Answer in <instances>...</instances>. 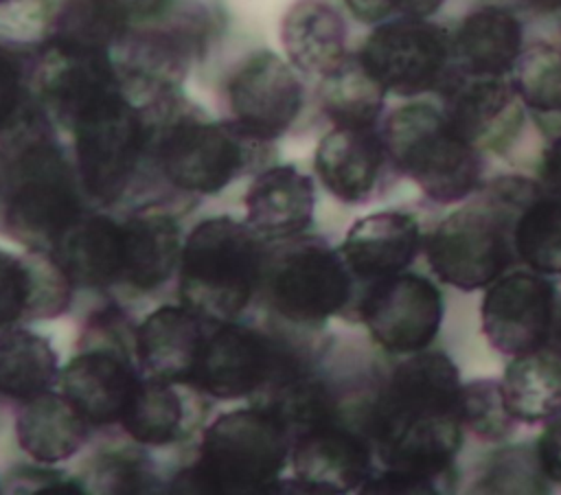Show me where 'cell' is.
<instances>
[{
  "label": "cell",
  "instance_id": "obj_1",
  "mask_svg": "<svg viewBox=\"0 0 561 495\" xmlns=\"http://www.w3.org/2000/svg\"><path fill=\"white\" fill-rule=\"evenodd\" d=\"M460 375L440 350L408 355L375 392L362 414L381 469L451 488L462 447Z\"/></svg>",
  "mask_w": 561,
  "mask_h": 495
},
{
  "label": "cell",
  "instance_id": "obj_41",
  "mask_svg": "<svg viewBox=\"0 0 561 495\" xmlns=\"http://www.w3.org/2000/svg\"><path fill=\"white\" fill-rule=\"evenodd\" d=\"M9 491L35 495H79L85 491L81 480H72L55 469L18 467L9 475Z\"/></svg>",
  "mask_w": 561,
  "mask_h": 495
},
{
  "label": "cell",
  "instance_id": "obj_32",
  "mask_svg": "<svg viewBox=\"0 0 561 495\" xmlns=\"http://www.w3.org/2000/svg\"><path fill=\"white\" fill-rule=\"evenodd\" d=\"M517 261L543 276H561V195L541 188L513 223Z\"/></svg>",
  "mask_w": 561,
  "mask_h": 495
},
{
  "label": "cell",
  "instance_id": "obj_44",
  "mask_svg": "<svg viewBox=\"0 0 561 495\" xmlns=\"http://www.w3.org/2000/svg\"><path fill=\"white\" fill-rule=\"evenodd\" d=\"M530 9L541 11V13H554L561 11V0H526Z\"/></svg>",
  "mask_w": 561,
  "mask_h": 495
},
{
  "label": "cell",
  "instance_id": "obj_27",
  "mask_svg": "<svg viewBox=\"0 0 561 495\" xmlns=\"http://www.w3.org/2000/svg\"><path fill=\"white\" fill-rule=\"evenodd\" d=\"M90 427L61 390H46L20 401L15 414L18 445L39 464H57L72 458L88 440Z\"/></svg>",
  "mask_w": 561,
  "mask_h": 495
},
{
  "label": "cell",
  "instance_id": "obj_36",
  "mask_svg": "<svg viewBox=\"0 0 561 495\" xmlns=\"http://www.w3.org/2000/svg\"><path fill=\"white\" fill-rule=\"evenodd\" d=\"M460 414L465 429L484 442L506 440L517 427V421L506 407L502 383L495 379H473L462 383Z\"/></svg>",
  "mask_w": 561,
  "mask_h": 495
},
{
  "label": "cell",
  "instance_id": "obj_12",
  "mask_svg": "<svg viewBox=\"0 0 561 495\" xmlns=\"http://www.w3.org/2000/svg\"><path fill=\"white\" fill-rule=\"evenodd\" d=\"M355 313L386 353L412 355L427 350L436 339L445 302L430 278L399 272L368 283L355 302Z\"/></svg>",
  "mask_w": 561,
  "mask_h": 495
},
{
  "label": "cell",
  "instance_id": "obj_31",
  "mask_svg": "<svg viewBox=\"0 0 561 495\" xmlns=\"http://www.w3.org/2000/svg\"><path fill=\"white\" fill-rule=\"evenodd\" d=\"M59 379V359L50 342L22 326L0 329V394L26 401Z\"/></svg>",
  "mask_w": 561,
  "mask_h": 495
},
{
  "label": "cell",
  "instance_id": "obj_39",
  "mask_svg": "<svg viewBox=\"0 0 561 495\" xmlns=\"http://www.w3.org/2000/svg\"><path fill=\"white\" fill-rule=\"evenodd\" d=\"M28 296V276L24 256L0 248V329L24 320Z\"/></svg>",
  "mask_w": 561,
  "mask_h": 495
},
{
  "label": "cell",
  "instance_id": "obj_9",
  "mask_svg": "<svg viewBox=\"0 0 561 495\" xmlns=\"http://www.w3.org/2000/svg\"><path fill=\"white\" fill-rule=\"evenodd\" d=\"M83 195L99 204L121 199L149 162V125L125 92L99 103L68 131Z\"/></svg>",
  "mask_w": 561,
  "mask_h": 495
},
{
  "label": "cell",
  "instance_id": "obj_30",
  "mask_svg": "<svg viewBox=\"0 0 561 495\" xmlns=\"http://www.w3.org/2000/svg\"><path fill=\"white\" fill-rule=\"evenodd\" d=\"M386 94L357 53H348L335 70L320 77L316 90L318 105L333 127H377L386 107Z\"/></svg>",
  "mask_w": 561,
  "mask_h": 495
},
{
  "label": "cell",
  "instance_id": "obj_7",
  "mask_svg": "<svg viewBox=\"0 0 561 495\" xmlns=\"http://www.w3.org/2000/svg\"><path fill=\"white\" fill-rule=\"evenodd\" d=\"M392 169L436 204H458L482 186L480 151L465 140L440 107L405 103L379 127Z\"/></svg>",
  "mask_w": 561,
  "mask_h": 495
},
{
  "label": "cell",
  "instance_id": "obj_42",
  "mask_svg": "<svg viewBox=\"0 0 561 495\" xmlns=\"http://www.w3.org/2000/svg\"><path fill=\"white\" fill-rule=\"evenodd\" d=\"M535 458L541 475L561 486V414L543 425L535 445Z\"/></svg>",
  "mask_w": 561,
  "mask_h": 495
},
{
  "label": "cell",
  "instance_id": "obj_25",
  "mask_svg": "<svg viewBox=\"0 0 561 495\" xmlns=\"http://www.w3.org/2000/svg\"><path fill=\"white\" fill-rule=\"evenodd\" d=\"M193 385L142 375L121 416L125 434L147 447H164L186 438L202 414L197 401H188Z\"/></svg>",
  "mask_w": 561,
  "mask_h": 495
},
{
  "label": "cell",
  "instance_id": "obj_23",
  "mask_svg": "<svg viewBox=\"0 0 561 495\" xmlns=\"http://www.w3.org/2000/svg\"><path fill=\"white\" fill-rule=\"evenodd\" d=\"M285 59L305 77H324L346 57V20L333 0H294L278 28Z\"/></svg>",
  "mask_w": 561,
  "mask_h": 495
},
{
  "label": "cell",
  "instance_id": "obj_21",
  "mask_svg": "<svg viewBox=\"0 0 561 495\" xmlns=\"http://www.w3.org/2000/svg\"><path fill=\"white\" fill-rule=\"evenodd\" d=\"M355 280L373 283L405 272L423 250L419 221L403 210L357 219L337 248Z\"/></svg>",
  "mask_w": 561,
  "mask_h": 495
},
{
  "label": "cell",
  "instance_id": "obj_29",
  "mask_svg": "<svg viewBox=\"0 0 561 495\" xmlns=\"http://www.w3.org/2000/svg\"><path fill=\"white\" fill-rule=\"evenodd\" d=\"M500 383L517 423L546 425L557 418L561 414V346L550 342L511 357Z\"/></svg>",
  "mask_w": 561,
  "mask_h": 495
},
{
  "label": "cell",
  "instance_id": "obj_40",
  "mask_svg": "<svg viewBox=\"0 0 561 495\" xmlns=\"http://www.w3.org/2000/svg\"><path fill=\"white\" fill-rule=\"evenodd\" d=\"M346 11L364 22L379 24L392 18H430L445 0H342Z\"/></svg>",
  "mask_w": 561,
  "mask_h": 495
},
{
  "label": "cell",
  "instance_id": "obj_15",
  "mask_svg": "<svg viewBox=\"0 0 561 495\" xmlns=\"http://www.w3.org/2000/svg\"><path fill=\"white\" fill-rule=\"evenodd\" d=\"M123 92L112 53L50 39L37 55L35 94L53 125L70 131L77 118Z\"/></svg>",
  "mask_w": 561,
  "mask_h": 495
},
{
  "label": "cell",
  "instance_id": "obj_45",
  "mask_svg": "<svg viewBox=\"0 0 561 495\" xmlns=\"http://www.w3.org/2000/svg\"><path fill=\"white\" fill-rule=\"evenodd\" d=\"M2 191H4V188H2V169H0V195H2Z\"/></svg>",
  "mask_w": 561,
  "mask_h": 495
},
{
  "label": "cell",
  "instance_id": "obj_19",
  "mask_svg": "<svg viewBox=\"0 0 561 495\" xmlns=\"http://www.w3.org/2000/svg\"><path fill=\"white\" fill-rule=\"evenodd\" d=\"M210 324L184 304L149 313L134 333V353L142 375L191 385Z\"/></svg>",
  "mask_w": 561,
  "mask_h": 495
},
{
  "label": "cell",
  "instance_id": "obj_17",
  "mask_svg": "<svg viewBox=\"0 0 561 495\" xmlns=\"http://www.w3.org/2000/svg\"><path fill=\"white\" fill-rule=\"evenodd\" d=\"M438 96L451 127L478 151H506L526 120L511 77H476L451 66Z\"/></svg>",
  "mask_w": 561,
  "mask_h": 495
},
{
  "label": "cell",
  "instance_id": "obj_38",
  "mask_svg": "<svg viewBox=\"0 0 561 495\" xmlns=\"http://www.w3.org/2000/svg\"><path fill=\"white\" fill-rule=\"evenodd\" d=\"M59 0H9L0 4V42L42 50L57 24Z\"/></svg>",
  "mask_w": 561,
  "mask_h": 495
},
{
  "label": "cell",
  "instance_id": "obj_2",
  "mask_svg": "<svg viewBox=\"0 0 561 495\" xmlns=\"http://www.w3.org/2000/svg\"><path fill=\"white\" fill-rule=\"evenodd\" d=\"M138 107L149 125L151 166L182 193L215 195L270 160L272 142L248 136L228 118H210L182 90L158 94Z\"/></svg>",
  "mask_w": 561,
  "mask_h": 495
},
{
  "label": "cell",
  "instance_id": "obj_28",
  "mask_svg": "<svg viewBox=\"0 0 561 495\" xmlns=\"http://www.w3.org/2000/svg\"><path fill=\"white\" fill-rule=\"evenodd\" d=\"M123 274L129 287L151 291L169 280L182 254L178 221L164 210H142L121 223Z\"/></svg>",
  "mask_w": 561,
  "mask_h": 495
},
{
  "label": "cell",
  "instance_id": "obj_33",
  "mask_svg": "<svg viewBox=\"0 0 561 495\" xmlns=\"http://www.w3.org/2000/svg\"><path fill=\"white\" fill-rule=\"evenodd\" d=\"M37 55L0 42V140L46 114L35 94Z\"/></svg>",
  "mask_w": 561,
  "mask_h": 495
},
{
  "label": "cell",
  "instance_id": "obj_37",
  "mask_svg": "<svg viewBox=\"0 0 561 495\" xmlns=\"http://www.w3.org/2000/svg\"><path fill=\"white\" fill-rule=\"evenodd\" d=\"M81 482L96 493H153L160 486L151 460L134 449L101 451Z\"/></svg>",
  "mask_w": 561,
  "mask_h": 495
},
{
  "label": "cell",
  "instance_id": "obj_22",
  "mask_svg": "<svg viewBox=\"0 0 561 495\" xmlns=\"http://www.w3.org/2000/svg\"><path fill=\"white\" fill-rule=\"evenodd\" d=\"M245 223L261 237L285 241L302 234L313 221L316 191L294 164L263 169L245 193Z\"/></svg>",
  "mask_w": 561,
  "mask_h": 495
},
{
  "label": "cell",
  "instance_id": "obj_11",
  "mask_svg": "<svg viewBox=\"0 0 561 495\" xmlns=\"http://www.w3.org/2000/svg\"><path fill=\"white\" fill-rule=\"evenodd\" d=\"M357 57L388 94L438 92L454 66L451 31L427 18H392L375 24Z\"/></svg>",
  "mask_w": 561,
  "mask_h": 495
},
{
  "label": "cell",
  "instance_id": "obj_24",
  "mask_svg": "<svg viewBox=\"0 0 561 495\" xmlns=\"http://www.w3.org/2000/svg\"><path fill=\"white\" fill-rule=\"evenodd\" d=\"M524 50L519 18L495 4L469 11L451 31L454 68L476 77H511Z\"/></svg>",
  "mask_w": 561,
  "mask_h": 495
},
{
  "label": "cell",
  "instance_id": "obj_43",
  "mask_svg": "<svg viewBox=\"0 0 561 495\" xmlns=\"http://www.w3.org/2000/svg\"><path fill=\"white\" fill-rule=\"evenodd\" d=\"M539 182L546 191L561 195V134L546 147L541 156Z\"/></svg>",
  "mask_w": 561,
  "mask_h": 495
},
{
  "label": "cell",
  "instance_id": "obj_14",
  "mask_svg": "<svg viewBox=\"0 0 561 495\" xmlns=\"http://www.w3.org/2000/svg\"><path fill=\"white\" fill-rule=\"evenodd\" d=\"M228 120L252 138L274 142L305 110L300 72L272 50L250 53L226 79Z\"/></svg>",
  "mask_w": 561,
  "mask_h": 495
},
{
  "label": "cell",
  "instance_id": "obj_8",
  "mask_svg": "<svg viewBox=\"0 0 561 495\" xmlns=\"http://www.w3.org/2000/svg\"><path fill=\"white\" fill-rule=\"evenodd\" d=\"M261 289L270 309L298 326H320L348 309L355 278L340 250L318 237L285 239L267 254Z\"/></svg>",
  "mask_w": 561,
  "mask_h": 495
},
{
  "label": "cell",
  "instance_id": "obj_46",
  "mask_svg": "<svg viewBox=\"0 0 561 495\" xmlns=\"http://www.w3.org/2000/svg\"><path fill=\"white\" fill-rule=\"evenodd\" d=\"M4 2H9V0H0V4H4Z\"/></svg>",
  "mask_w": 561,
  "mask_h": 495
},
{
  "label": "cell",
  "instance_id": "obj_3",
  "mask_svg": "<svg viewBox=\"0 0 561 495\" xmlns=\"http://www.w3.org/2000/svg\"><path fill=\"white\" fill-rule=\"evenodd\" d=\"M0 169L7 177L4 226L26 248L50 250L57 237L83 212L81 182L55 138L46 114L0 140Z\"/></svg>",
  "mask_w": 561,
  "mask_h": 495
},
{
  "label": "cell",
  "instance_id": "obj_20",
  "mask_svg": "<svg viewBox=\"0 0 561 495\" xmlns=\"http://www.w3.org/2000/svg\"><path fill=\"white\" fill-rule=\"evenodd\" d=\"M131 357L110 348H81L59 370V390L94 427L121 423L138 381Z\"/></svg>",
  "mask_w": 561,
  "mask_h": 495
},
{
  "label": "cell",
  "instance_id": "obj_5",
  "mask_svg": "<svg viewBox=\"0 0 561 495\" xmlns=\"http://www.w3.org/2000/svg\"><path fill=\"white\" fill-rule=\"evenodd\" d=\"M291 434L267 410L241 407L217 416L202 434L197 458L169 482V493H272L289 462Z\"/></svg>",
  "mask_w": 561,
  "mask_h": 495
},
{
  "label": "cell",
  "instance_id": "obj_26",
  "mask_svg": "<svg viewBox=\"0 0 561 495\" xmlns=\"http://www.w3.org/2000/svg\"><path fill=\"white\" fill-rule=\"evenodd\" d=\"M75 287L103 289L121 280V223L105 215L81 212L50 248Z\"/></svg>",
  "mask_w": 561,
  "mask_h": 495
},
{
  "label": "cell",
  "instance_id": "obj_10",
  "mask_svg": "<svg viewBox=\"0 0 561 495\" xmlns=\"http://www.w3.org/2000/svg\"><path fill=\"white\" fill-rule=\"evenodd\" d=\"M300 370L307 366L287 339L234 320L213 322L191 385L221 401L254 399L272 383Z\"/></svg>",
  "mask_w": 561,
  "mask_h": 495
},
{
  "label": "cell",
  "instance_id": "obj_16",
  "mask_svg": "<svg viewBox=\"0 0 561 495\" xmlns=\"http://www.w3.org/2000/svg\"><path fill=\"white\" fill-rule=\"evenodd\" d=\"M373 445L346 421L309 427L291 438V480H278L272 493H346L373 475Z\"/></svg>",
  "mask_w": 561,
  "mask_h": 495
},
{
  "label": "cell",
  "instance_id": "obj_6",
  "mask_svg": "<svg viewBox=\"0 0 561 495\" xmlns=\"http://www.w3.org/2000/svg\"><path fill=\"white\" fill-rule=\"evenodd\" d=\"M267 250L261 237L230 217L199 221L178 263L180 304L210 322H230L261 289Z\"/></svg>",
  "mask_w": 561,
  "mask_h": 495
},
{
  "label": "cell",
  "instance_id": "obj_18",
  "mask_svg": "<svg viewBox=\"0 0 561 495\" xmlns=\"http://www.w3.org/2000/svg\"><path fill=\"white\" fill-rule=\"evenodd\" d=\"M320 184L344 204H366L394 171L377 127H331L313 153Z\"/></svg>",
  "mask_w": 561,
  "mask_h": 495
},
{
  "label": "cell",
  "instance_id": "obj_34",
  "mask_svg": "<svg viewBox=\"0 0 561 495\" xmlns=\"http://www.w3.org/2000/svg\"><path fill=\"white\" fill-rule=\"evenodd\" d=\"M511 81L533 116L554 118L561 114V48L548 42L524 46Z\"/></svg>",
  "mask_w": 561,
  "mask_h": 495
},
{
  "label": "cell",
  "instance_id": "obj_35",
  "mask_svg": "<svg viewBox=\"0 0 561 495\" xmlns=\"http://www.w3.org/2000/svg\"><path fill=\"white\" fill-rule=\"evenodd\" d=\"M24 265L28 276V296L24 320H53L68 311L75 283L57 263L50 250L26 248Z\"/></svg>",
  "mask_w": 561,
  "mask_h": 495
},
{
  "label": "cell",
  "instance_id": "obj_13",
  "mask_svg": "<svg viewBox=\"0 0 561 495\" xmlns=\"http://www.w3.org/2000/svg\"><path fill=\"white\" fill-rule=\"evenodd\" d=\"M561 296L554 283L533 269L497 276L480 302V326L491 348L506 357L524 355L554 339Z\"/></svg>",
  "mask_w": 561,
  "mask_h": 495
},
{
  "label": "cell",
  "instance_id": "obj_4",
  "mask_svg": "<svg viewBox=\"0 0 561 495\" xmlns=\"http://www.w3.org/2000/svg\"><path fill=\"white\" fill-rule=\"evenodd\" d=\"M541 182L502 175L480 186L478 197L449 212L425 239L423 254L438 280L476 291L489 287L517 261L513 223Z\"/></svg>",
  "mask_w": 561,
  "mask_h": 495
}]
</instances>
